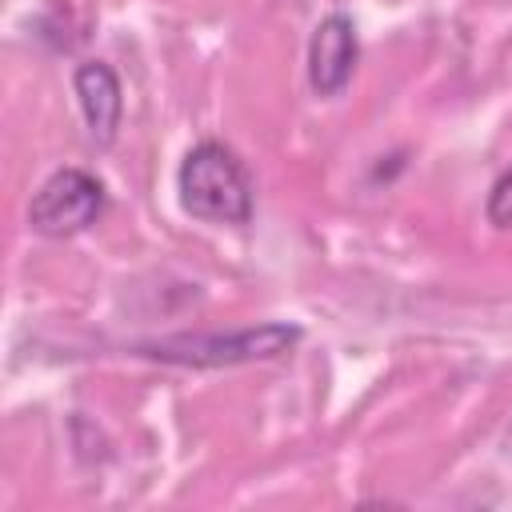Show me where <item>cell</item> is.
Masks as SVG:
<instances>
[{"instance_id": "1", "label": "cell", "mask_w": 512, "mask_h": 512, "mask_svg": "<svg viewBox=\"0 0 512 512\" xmlns=\"http://www.w3.org/2000/svg\"><path fill=\"white\" fill-rule=\"evenodd\" d=\"M180 208L204 224H248L256 212V188L244 160L220 140H196L176 168Z\"/></svg>"}, {"instance_id": "7", "label": "cell", "mask_w": 512, "mask_h": 512, "mask_svg": "<svg viewBox=\"0 0 512 512\" xmlns=\"http://www.w3.org/2000/svg\"><path fill=\"white\" fill-rule=\"evenodd\" d=\"M504 452L512 456V424H508V432H504Z\"/></svg>"}, {"instance_id": "3", "label": "cell", "mask_w": 512, "mask_h": 512, "mask_svg": "<svg viewBox=\"0 0 512 512\" xmlns=\"http://www.w3.org/2000/svg\"><path fill=\"white\" fill-rule=\"evenodd\" d=\"M108 192L88 168H56L28 200V224L32 232L48 240H68L88 232L104 216Z\"/></svg>"}, {"instance_id": "4", "label": "cell", "mask_w": 512, "mask_h": 512, "mask_svg": "<svg viewBox=\"0 0 512 512\" xmlns=\"http://www.w3.org/2000/svg\"><path fill=\"white\" fill-rule=\"evenodd\" d=\"M360 64V32L348 12H328L312 28L308 40V84L316 96L332 100L352 84V72Z\"/></svg>"}, {"instance_id": "2", "label": "cell", "mask_w": 512, "mask_h": 512, "mask_svg": "<svg viewBox=\"0 0 512 512\" xmlns=\"http://www.w3.org/2000/svg\"><path fill=\"white\" fill-rule=\"evenodd\" d=\"M300 340H304L300 324L264 320L256 328H236V332L160 336V340L136 344V356H148L160 364H180V368H236V364H256V360H280Z\"/></svg>"}, {"instance_id": "5", "label": "cell", "mask_w": 512, "mask_h": 512, "mask_svg": "<svg viewBox=\"0 0 512 512\" xmlns=\"http://www.w3.org/2000/svg\"><path fill=\"white\" fill-rule=\"evenodd\" d=\"M72 88H76L92 144L112 148L116 132H120V116H124V88H120L116 68L108 60H84L72 72Z\"/></svg>"}, {"instance_id": "6", "label": "cell", "mask_w": 512, "mask_h": 512, "mask_svg": "<svg viewBox=\"0 0 512 512\" xmlns=\"http://www.w3.org/2000/svg\"><path fill=\"white\" fill-rule=\"evenodd\" d=\"M484 216H488L492 228L512 232V168L496 176V184L488 192V204H484Z\"/></svg>"}]
</instances>
